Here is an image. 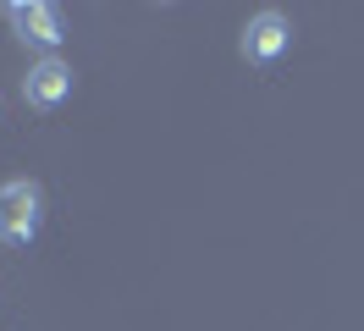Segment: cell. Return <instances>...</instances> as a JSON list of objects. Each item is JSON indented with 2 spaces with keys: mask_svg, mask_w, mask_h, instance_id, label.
Listing matches in <instances>:
<instances>
[{
  "mask_svg": "<svg viewBox=\"0 0 364 331\" xmlns=\"http://www.w3.org/2000/svg\"><path fill=\"white\" fill-rule=\"evenodd\" d=\"M39 221H45V194H39V182H6L0 188V243H11V248H28V243L39 238Z\"/></svg>",
  "mask_w": 364,
  "mask_h": 331,
  "instance_id": "cell-1",
  "label": "cell"
},
{
  "mask_svg": "<svg viewBox=\"0 0 364 331\" xmlns=\"http://www.w3.org/2000/svg\"><path fill=\"white\" fill-rule=\"evenodd\" d=\"M6 22L17 28V39H23L28 50H39V61H45V56H55V50H61V39H67L61 11H55V6H45V0H11V6H6Z\"/></svg>",
  "mask_w": 364,
  "mask_h": 331,
  "instance_id": "cell-2",
  "label": "cell"
},
{
  "mask_svg": "<svg viewBox=\"0 0 364 331\" xmlns=\"http://www.w3.org/2000/svg\"><path fill=\"white\" fill-rule=\"evenodd\" d=\"M287 44H293V22L282 17V11H254L249 28H243V61L271 66V61L287 56Z\"/></svg>",
  "mask_w": 364,
  "mask_h": 331,
  "instance_id": "cell-3",
  "label": "cell"
},
{
  "mask_svg": "<svg viewBox=\"0 0 364 331\" xmlns=\"http://www.w3.org/2000/svg\"><path fill=\"white\" fill-rule=\"evenodd\" d=\"M23 100L33 110H55V105H67L72 100V66L61 61V56H45V61H33L28 66V78H23Z\"/></svg>",
  "mask_w": 364,
  "mask_h": 331,
  "instance_id": "cell-4",
  "label": "cell"
}]
</instances>
